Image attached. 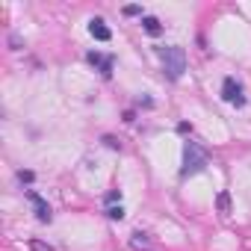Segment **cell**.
Returning a JSON list of instances; mask_svg holds the SVG:
<instances>
[{"mask_svg":"<svg viewBox=\"0 0 251 251\" xmlns=\"http://www.w3.org/2000/svg\"><path fill=\"white\" fill-rule=\"evenodd\" d=\"M27 201H30V204L36 207V219H39V222H45V225H48V222L53 219V213H50L48 201H45V198H42V195H39L36 189H27Z\"/></svg>","mask_w":251,"mask_h":251,"instance_id":"obj_4","label":"cell"},{"mask_svg":"<svg viewBox=\"0 0 251 251\" xmlns=\"http://www.w3.org/2000/svg\"><path fill=\"white\" fill-rule=\"evenodd\" d=\"M86 59H89V62H92L103 77H112V65H115V59H112V56H103V53H95V50H92V53H86Z\"/></svg>","mask_w":251,"mask_h":251,"instance_id":"obj_5","label":"cell"},{"mask_svg":"<svg viewBox=\"0 0 251 251\" xmlns=\"http://www.w3.org/2000/svg\"><path fill=\"white\" fill-rule=\"evenodd\" d=\"M222 98H225L227 103H233V106H242V103H245L242 86L236 83V77H225V83H222Z\"/></svg>","mask_w":251,"mask_h":251,"instance_id":"obj_3","label":"cell"},{"mask_svg":"<svg viewBox=\"0 0 251 251\" xmlns=\"http://www.w3.org/2000/svg\"><path fill=\"white\" fill-rule=\"evenodd\" d=\"M30 248H33V251H53V245H48V242H42V239H30Z\"/></svg>","mask_w":251,"mask_h":251,"instance_id":"obj_10","label":"cell"},{"mask_svg":"<svg viewBox=\"0 0 251 251\" xmlns=\"http://www.w3.org/2000/svg\"><path fill=\"white\" fill-rule=\"evenodd\" d=\"M219 210H222V213H227V210H230V195H227V192H222V195H219Z\"/></svg>","mask_w":251,"mask_h":251,"instance_id":"obj_11","label":"cell"},{"mask_svg":"<svg viewBox=\"0 0 251 251\" xmlns=\"http://www.w3.org/2000/svg\"><path fill=\"white\" fill-rule=\"evenodd\" d=\"M121 12H124V15H142V6H124Z\"/></svg>","mask_w":251,"mask_h":251,"instance_id":"obj_13","label":"cell"},{"mask_svg":"<svg viewBox=\"0 0 251 251\" xmlns=\"http://www.w3.org/2000/svg\"><path fill=\"white\" fill-rule=\"evenodd\" d=\"M118 198H121V192H115V189H112V192L106 195V204H112V201H118Z\"/></svg>","mask_w":251,"mask_h":251,"instance_id":"obj_16","label":"cell"},{"mask_svg":"<svg viewBox=\"0 0 251 251\" xmlns=\"http://www.w3.org/2000/svg\"><path fill=\"white\" fill-rule=\"evenodd\" d=\"M33 177H36L33 172H18V180H21V183H33Z\"/></svg>","mask_w":251,"mask_h":251,"instance_id":"obj_12","label":"cell"},{"mask_svg":"<svg viewBox=\"0 0 251 251\" xmlns=\"http://www.w3.org/2000/svg\"><path fill=\"white\" fill-rule=\"evenodd\" d=\"M130 245H133V248H145V251H148L154 242H151V236H148L145 230H136V233L130 236Z\"/></svg>","mask_w":251,"mask_h":251,"instance_id":"obj_8","label":"cell"},{"mask_svg":"<svg viewBox=\"0 0 251 251\" xmlns=\"http://www.w3.org/2000/svg\"><path fill=\"white\" fill-rule=\"evenodd\" d=\"M9 45H12V50H18L21 48V39L18 36H9Z\"/></svg>","mask_w":251,"mask_h":251,"instance_id":"obj_15","label":"cell"},{"mask_svg":"<svg viewBox=\"0 0 251 251\" xmlns=\"http://www.w3.org/2000/svg\"><path fill=\"white\" fill-rule=\"evenodd\" d=\"M207 166H210L207 148H201L198 142H186V145H183V169H180V175H183V177H192V175L204 172Z\"/></svg>","mask_w":251,"mask_h":251,"instance_id":"obj_2","label":"cell"},{"mask_svg":"<svg viewBox=\"0 0 251 251\" xmlns=\"http://www.w3.org/2000/svg\"><path fill=\"white\" fill-rule=\"evenodd\" d=\"M103 145H106V148H112V151H115V148H121V145H118L112 136H103Z\"/></svg>","mask_w":251,"mask_h":251,"instance_id":"obj_14","label":"cell"},{"mask_svg":"<svg viewBox=\"0 0 251 251\" xmlns=\"http://www.w3.org/2000/svg\"><path fill=\"white\" fill-rule=\"evenodd\" d=\"M89 33H92V39H98V42H109V39H112V33H109V27L103 24V18H92V21H89Z\"/></svg>","mask_w":251,"mask_h":251,"instance_id":"obj_6","label":"cell"},{"mask_svg":"<svg viewBox=\"0 0 251 251\" xmlns=\"http://www.w3.org/2000/svg\"><path fill=\"white\" fill-rule=\"evenodd\" d=\"M142 27H145L148 36H160V33H163V24H160L154 15H145V18H142Z\"/></svg>","mask_w":251,"mask_h":251,"instance_id":"obj_7","label":"cell"},{"mask_svg":"<svg viewBox=\"0 0 251 251\" xmlns=\"http://www.w3.org/2000/svg\"><path fill=\"white\" fill-rule=\"evenodd\" d=\"M106 216H109L112 222H121V219H124V207H121V204H118V207H109Z\"/></svg>","mask_w":251,"mask_h":251,"instance_id":"obj_9","label":"cell"},{"mask_svg":"<svg viewBox=\"0 0 251 251\" xmlns=\"http://www.w3.org/2000/svg\"><path fill=\"white\" fill-rule=\"evenodd\" d=\"M157 53L163 59V74L169 80H180L183 71H186V50L177 48V45H169V48H160Z\"/></svg>","mask_w":251,"mask_h":251,"instance_id":"obj_1","label":"cell"}]
</instances>
